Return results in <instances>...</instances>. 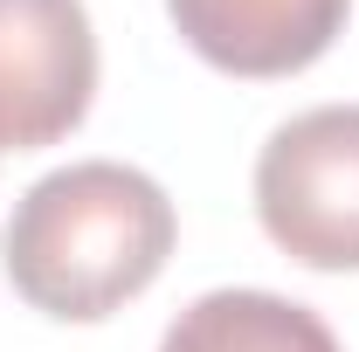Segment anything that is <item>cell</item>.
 Returning a JSON list of instances; mask_svg holds the SVG:
<instances>
[{"instance_id": "cell-1", "label": "cell", "mask_w": 359, "mask_h": 352, "mask_svg": "<svg viewBox=\"0 0 359 352\" xmlns=\"http://www.w3.org/2000/svg\"><path fill=\"white\" fill-rule=\"evenodd\" d=\"M173 201L159 180L118 159H83L35 180L0 235L7 283L48 318L97 325L166 269L173 256Z\"/></svg>"}, {"instance_id": "cell-2", "label": "cell", "mask_w": 359, "mask_h": 352, "mask_svg": "<svg viewBox=\"0 0 359 352\" xmlns=\"http://www.w3.org/2000/svg\"><path fill=\"white\" fill-rule=\"evenodd\" d=\"M256 215L290 263L359 269V104H318L269 132Z\"/></svg>"}, {"instance_id": "cell-3", "label": "cell", "mask_w": 359, "mask_h": 352, "mask_svg": "<svg viewBox=\"0 0 359 352\" xmlns=\"http://www.w3.org/2000/svg\"><path fill=\"white\" fill-rule=\"evenodd\" d=\"M97 35L83 0H0V152H35L83 125Z\"/></svg>"}, {"instance_id": "cell-4", "label": "cell", "mask_w": 359, "mask_h": 352, "mask_svg": "<svg viewBox=\"0 0 359 352\" xmlns=\"http://www.w3.org/2000/svg\"><path fill=\"white\" fill-rule=\"evenodd\" d=\"M353 0H166L180 42L228 76H297L339 42Z\"/></svg>"}, {"instance_id": "cell-5", "label": "cell", "mask_w": 359, "mask_h": 352, "mask_svg": "<svg viewBox=\"0 0 359 352\" xmlns=\"http://www.w3.org/2000/svg\"><path fill=\"white\" fill-rule=\"evenodd\" d=\"M159 352H339V339L311 304L276 290H208L166 325Z\"/></svg>"}]
</instances>
